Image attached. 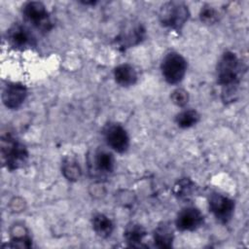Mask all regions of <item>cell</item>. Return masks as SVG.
I'll list each match as a JSON object with an SVG mask.
<instances>
[{
	"label": "cell",
	"mask_w": 249,
	"mask_h": 249,
	"mask_svg": "<svg viewBox=\"0 0 249 249\" xmlns=\"http://www.w3.org/2000/svg\"><path fill=\"white\" fill-rule=\"evenodd\" d=\"M245 71V66L237 54L226 51L220 56L216 65V81L222 88V100L231 102L237 95V90Z\"/></svg>",
	"instance_id": "cell-1"
},
{
	"label": "cell",
	"mask_w": 249,
	"mask_h": 249,
	"mask_svg": "<svg viewBox=\"0 0 249 249\" xmlns=\"http://www.w3.org/2000/svg\"><path fill=\"white\" fill-rule=\"evenodd\" d=\"M0 155L2 165L9 171L21 168L29 157L25 144L9 131L1 134Z\"/></svg>",
	"instance_id": "cell-2"
},
{
	"label": "cell",
	"mask_w": 249,
	"mask_h": 249,
	"mask_svg": "<svg viewBox=\"0 0 249 249\" xmlns=\"http://www.w3.org/2000/svg\"><path fill=\"white\" fill-rule=\"evenodd\" d=\"M190 18L188 6L180 1H168L163 3L159 11L160 24L168 29L179 32Z\"/></svg>",
	"instance_id": "cell-3"
},
{
	"label": "cell",
	"mask_w": 249,
	"mask_h": 249,
	"mask_svg": "<svg viewBox=\"0 0 249 249\" xmlns=\"http://www.w3.org/2000/svg\"><path fill=\"white\" fill-rule=\"evenodd\" d=\"M23 19L41 33L50 32L53 27V20L49 10L40 1H28L22 5Z\"/></svg>",
	"instance_id": "cell-4"
},
{
	"label": "cell",
	"mask_w": 249,
	"mask_h": 249,
	"mask_svg": "<svg viewBox=\"0 0 249 249\" xmlns=\"http://www.w3.org/2000/svg\"><path fill=\"white\" fill-rule=\"evenodd\" d=\"M188 69L186 58L175 51L164 54L160 62V72L164 81L169 85H177L183 81Z\"/></svg>",
	"instance_id": "cell-5"
},
{
	"label": "cell",
	"mask_w": 249,
	"mask_h": 249,
	"mask_svg": "<svg viewBox=\"0 0 249 249\" xmlns=\"http://www.w3.org/2000/svg\"><path fill=\"white\" fill-rule=\"evenodd\" d=\"M146 28L141 22L131 20L125 23L115 37V47L119 51H126L141 44L146 38Z\"/></svg>",
	"instance_id": "cell-6"
},
{
	"label": "cell",
	"mask_w": 249,
	"mask_h": 249,
	"mask_svg": "<svg viewBox=\"0 0 249 249\" xmlns=\"http://www.w3.org/2000/svg\"><path fill=\"white\" fill-rule=\"evenodd\" d=\"M208 207L214 218L221 224H227L233 216L235 202L226 195L213 192L208 196Z\"/></svg>",
	"instance_id": "cell-7"
},
{
	"label": "cell",
	"mask_w": 249,
	"mask_h": 249,
	"mask_svg": "<svg viewBox=\"0 0 249 249\" xmlns=\"http://www.w3.org/2000/svg\"><path fill=\"white\" fill-rule=\"evenodd\" d=\"M6 40L15 50L25 51L36 46V37L28 26L20 23H13L6 31Z\"/></svg>",
	"instance_id": "cell-8"
},
{
	"label": "cell",
	"mask_w": 249,
	"mask_h": 249,
	"mask_svg": "<svg viewBox=\"0 0 249 249\" xmlns=\"http://www.w3.org/2000/svg\"><path fill=\"white\" fill-rule=\"evenodd\" d=\"M103 137L109 148L123 154L129 147V136L126 129L120 124L109 123L103 128Z\"/></svg>",
	"instance_id": "cell-9"
},
{
	"label": "cell",
	"mask_w": 249,
	"mask_h": 249,
	"mask_svg": "<svg viewBox=\"0 0 249 249\" xmlns=\"http://www.w3.org/2000/svg\"><path fill=\"white\" fill-rule=\"evenodd\" d=\"M204 216L195 206L182 208L175 219V226L180 231H194L203 225Z\"/></svg>",
	"instance_id": "cell-10"
},
{
	"label": "cell",
	"mask_w": 249,
	"mask_h": 249,
	"mask_svg": "<svg viewBox=\"0 0 249 249\" xmlns=\"http://www.w3.org/2000/svg\"><path fill=\"white\" fill-rule=\"evenodd\" d=\"M28 94L25 85L19 82H8L2 90V102L10 110L18 109Z\"/></svg>",
	"instance_id": "cell-11"
},
{
	"label": "cell",
	"mask_w": 249,
	"mask_h": 249,
	"mask_svg": "<svg viewBox=\"0 0 249 249\" xmlns=\"http://www.w3.org/2000/svg\"><path fill=\"white\" fill-rule=\"evenodd\" d=\"M93 171L99 175H108L115 169V158L113 154L106 149H97L90 160Z\"/></svg>",
	"instance_id": "cell-12"
},
{
	"label": "cell",
	"mask_w": 249,
	"mask_h": 249,
	"mask_svg": "<svg viewBox=\"0 0 249 249\" xmlns=\"http://www.w3.org/2000/svg\"><path fill=\"white\" fill-rule=\"evenodd\" d=\"M115 82L124 88L134 86L137 82L138 75L135 68L128 63H123L114 68Z\"/></svg>",
	"instance_id": "cell-13"
},
{
	"label": "cell",
	"mask_w": 249,
	"mask_h": 249,
	"mask_svg": "<svg viewBox=\"0 0 249 249\" xmlns=\"http://www.w3.org/2000/svg\"><path fill=\"white\" fill-rule=\"evenodd\" d=\"M153 238L158 248H171L174 240V231L170 224L167 222L160 223L154 230Z\"/></svg>",
	"instance_id": "cell-14"
},
{
	"label": "cell",
	"mask_w": 249,
	"mask_h": 249,
	"mask_svg": "<svg viewBox=\"0 0 249 249\" xmlns=\"http://www.w3.org/2000/svg\"><path fill=\"white\" fill-rule=\"evenodd\" d=\"M10 243L8 247L13 248H29L32 246V239L27 229L22 224H15L10 229Z\"/></svg>",
	"instance_id": "cell-15"
},
{
	"label": "cell",
	"mask_w": 249,
	"mask_h": 249,
	"mask_svg": "<svg viewBox=\"0 0 249 249\" xmlns=\"http://www.w3.org/2000/svg\"><path fill=\"white\" fill-rule=\"evenodd\" d=\"M146 235L145 228L134 222L127 224L124 231V238L130 247H142V242Z\"/></svg>",
	"instance_id": "cell-16"
},
{
	"label": "cell",
	"mask_w": 249,
	"mask_h": 249,
	"mask_svg": "<svg viewBox=\"0 0 249 249\" xmlns=\"http://www.w3.org/2000/svg\"><path fill=\"white\" fill-rule=\"evenodd\" d=\"M91 226L94 232L101 238H108L114 231L112 220L103 213H95L91 218Z\"/></svg>",
	"instance_id": "cell-17"
},
{
	"label": "cell",
	"mask_w": 249,
	"mask_h": 249,
	"mask_svg": "<svg viewBox=\"0 0 249 249\" xmlns=\"http://www.w3.org/2000/svg\"><path fill=\"white\" fill-rule=\"evenodd\" d=\"M61 173L68 181L76 182L81 178L82 169L75 158L67 156L62 160Z\"/></svg>",
	"instance_id": "cell-18"
},
{
	"label": "cell",
	"mask_w": 249,
	"mask_h": 249,
	"mask_svg": "<svg viewBox=\"0 0 249 249\" xmlns=\"http://www.w3.org/2000/svg\"><path fill=\"white\" fill-rule=\"evenodd\" d=\"M200 120L199 113L195 109H185L175 116V123L181 128H190Z\"/></svg>",
	"instance_id": "cell-19"
},
{
	"label": "cell",
	"mask_w": 249,
	"mask_h": 249,
	"mask_svg": "<svg viewBox=\"0 0 249 249\" xmlns=\"http://www.w3.org/2000/svg\"><path fill=\"white\" fill-rule=\"evenodd\" d=\"M199 19L206 25H213L219 21L220 13L215 7L209 4H205L200 8Z\"/></svg>",
	"instance_id": "cell-20"
},
{
	"label": "cell",
	"mask_w": 249,
	"mask_h": 249,
	"mask_svg": "<svg viewBox=\"0 0 249 249\" xmlns=\"http://www.w3.org/2000/svg\"><path fill=\"white\" fill-rule=\"evenodd\" d=\"M195 191V183L189 178L180 179L175 185L173 192L176 196L180 198H186L192 196Z\"/></svg>",
	"instance_id": "cell-21"
},
{
	"label": "cell",
	"mask_w": 249,
	"mask_h": 249,
	"mask_svg": "<svg viewBox=\"0 0 249 249\" xmlns=\"http://www.w3.org/2000/svg\"><path fill=\"white\" fill-rule=\"evenodd\" d=\"M170 99L172 103L178 107H185L190 99L189 92L181 88H177L174 90H172L170 94Z\"/></svg>",
	"instance_id": "cell-22"
},
{
	"label": "cell",
	"mask_w": 249,
	"mask_h": 249,
	"mask_svg": "<svg viewBox=\"0 0 249 249\" xmlns=\"http://www.w3.org/2000/svg\"><path fill=\"white\" fill-rule=\"evenodd\" d=\"M81 3H83L85 5H94L96 2L95 1H82Z\"/></svg>",
	"instance_id": "cell-23"
}]
</instances>
